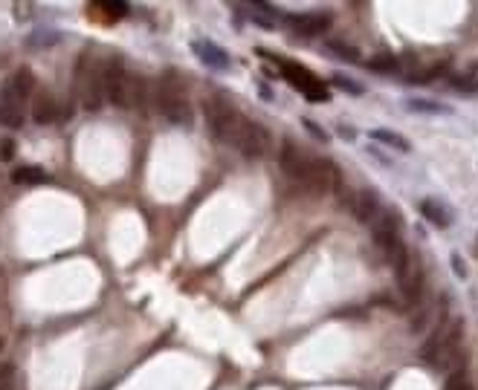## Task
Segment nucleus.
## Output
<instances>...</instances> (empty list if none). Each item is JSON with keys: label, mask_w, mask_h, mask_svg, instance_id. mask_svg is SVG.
Listing matches in <instances>:
<instances>
[{"label": "nucleus", "mask_w": 478, "mask_h": 390, "mask_svg": "<svg viewBox=\"0 0 478 390\" xmlns=\"http://www.w3.org/2000/svg\"><path fill=\"white\" fill-rule=\"evenodd\" d=\"M203 110H206L209 130L214 133V139H218V142L232 144V148H238L250 159L267 154L270 133L261 125H255V121L244 119L226 99H221V95H212V99H206Z\"/></svg>", "instance_id": "nucleus-1"}, {"label": "nucleus", "mask_w": 478, "mask_h": 390, "mask_svg": "<svg viewBox=\"0 0 478 390\" xmlns=\"http://www.w3.org/2000/svg\"><path fill=\"white\" fill-rule=\"evenodd\" d=\"M102 76H105V99H110V105L122 107V110L142 105V79L131 76L119 58L105 61Z\"/></svg>", "instance_id": "nucleus-2"}, {"label": "nucleus", "mask_w": 478, "mask_h": 390, "mask_svg": "<svg viewBox=\"0 0 478 390\" xmlns=\"http://www.w3.org/2000/svg\"><path fill=\"white\" fill-rule=\"evenodd\" d=\"M157 110L174 121V125H188L191 121V105H188V95L186 87L180 81L177 72H165L157 84Z\"/></svg>", "instance_id": "nucleus-3"}, {"label": "nucleus", "mask_w": 478, "mask_h": 390, "mask_svg": "<svg viewBox=\"0 0 478 390\" xmlns=\"http://www.w3.org/2000/svg\"><path fill=\"white\" fill-rule=\"evenodd\" d=\"M105 64H99L93 55H82L79 69H76V93L82 99L84 110H102L105 105Z\"/></svg>", "instance_id": "nucleus-4"}, {"label": "nucleus", "mask_w": 478, "mask_h": 390, "mask_svg": "<svg viewBox=\"0 0 478 390\" xmlns=\"http://www.w3.org/2000/svg\"><path fill=\"white\" fill-rule=\"evenodd\" d=\"M281 76L287 79V84L290 87H296L299 93H304L307 95V102H314V105H325V102H330V93H328V87L310 72L307 67H302V64H293V61H281Z\"/></svg>", "instance_id": "nucleus-5"}, {"label": "nucleus", "mask_w": 478, "mask_h": 390, "mask_svg": "<svg viewBox=\"0 0 478 390\" xmlns=\"http://www.w3.org/2000/svg\"><path fill=\"white\" fill-rule=\"evenodd\" d=\"M304 188L307 191H314V194H330V191H337V188H342V174H340V168L333 165L330 159H316L314 156V165H310V174H307V180H304Z\"/></svg>", "instance_id": "nucleus-6"}, {"label": "nucleus", "mask_w": 478, "mask_h": 390, "mask_svg": "<svg viewBox=\"0 0 478 390\" xmlns=\"http://www.w3.org/2000/svg\"><path fill=\"white\" fill-rule=\"evenodd\" d=\"M310 165H314V156L304 154L296 142L287 139V142L281 144V168H284V174L290 177V180H296L299 185H304V180H307V174H310Z\"/></svg>", "instance_id": "nucleus-7"}, {"label": "nucleus", "mask_w": 478, "mask_h": 390, "mask_svg": "<svg viewBox=\"0 0 478 390\" xmlns=\"http://www.w3.org/2000/svg\"><path fill=\"white\" fill-rule=\"evenodd\" d=\"M397 281H400V289L409 304H418L420 301V292H423V266L420 260L412 255L409 260H406V266L397 272Z\"/></svg>", "instance_id": "nucleus-8"}, {"label": "nucleus", "mask_w": 478, "mask_h": 390, "mask_svg": "<svg viewBox=\"0 0 478 390\" xmlns=\"http://www.w3.org/2000/svg\"><path fill=\"white\" fill-rule=\"evenodd\" d=\"M461 335H464V332H461V321H452L446 338L438 344V350H435V356H432V361H429V364H435L438 370H452V364H456V356H458Z\"/></svg>", "instance_id": "nucleus-9"}, {"label": "nucleus", "mask_w": 478, "mask_h": 390, "mask_svg": "<svg viewBox=\"0 0 478 390\" xmlns=\"http://www.w3.org/2000/svg\"><path fill=\"white\" fill-rule=\"evenodd\" d=\"M0 125L9 130H18L23 125V99L12 90V84H6L0 93Z\"/></svg>", "instance_id": "nucleus-10"}, {"label": "nucleus", "mask_w": 478, "mask_h": 390, "mask_svg": "<svg viewBox=\"0 0 478 390\" xmlns=\"http://www.w3.org/2000/svg\"><path fill=\"white\" fill-rule=\"evenodd\" d=\"M287 23L293 27L296 35H322L325 29H330L333 15H330V12H307V15L287 18Z\"/></svg>", "instance_id": "nucleus-11"}, {"label": "nucleus", "mask_w": 478, "mask_h": 390, "mask_svg": "<svg viewBox=\"0 0 478 390\" xmlns=\"http://www.w3.org/2000/svg\"><path fill=\"white\" fill-rule=\"evenodd\" d=\"M351 211H354V217L360 223H374L377 220V214L382 211V206H380V197H377V191L374 188H363V191H356V197L351 200Z\"/></svg>", "instance_id": "nucleus-12"}, {"label": "nucleus", "mask_w": 478, "mask_h": 390, "mask_svg": "<svg viewBox=\"0 0 478 390\" xmlns=\"http://www.w3.org/2000/svg\"><path fill=\"white\" fill-rule=\"evenodd\" d=\"M191 50H195V55L206 64V67H212V69H226L229 67V53L224 50V46H218L214 41H195L191 43Z\"/></svg>", "instance_id": "nucleus-13"}, {"label": "nucleus", "mask_w": 478, "mask_h": 390, "mask_svg": "<svg viewBox=\"0 0 478 390\" xmlns=\"http://www.w3.org/2000/svg\"><path fill=\"white\" fill-rule=\"evenodd\" d=\"M32 119L35 125H53L58 119V102L50 90H38L32 99Z\"/></svg>", "instance_id": "nucleus-14"}, {"label": "nucleus", "mask_w": 478, "mask_h": 390, "mask_svg": "<svg viewBox=\"0 0 478 390\" xmlns=\"http://www.w3.org/2000/svg\"><path fill=\"white\" fill-rule=\"evenodd\" d=\"M371 229H374V240L380 243V246L386 240H392V237H400V217H397V211H386V208H382L377 214V220L371 223Z\"/></svg>", "instance_id": "nucleus-15"}, {"label": "nucleus", "mask_w": 478, "mask_h": 390, "mask_svg": "<svg viewBox=\"0 0 478 390\" xmlns=\"http://www.w3.org/2000/svg\"><path fill=\"white\" fill-rule=\"evenodd\" d=\"M420 214H423L435 229H446V226L452 223V214H449V208H446L441 200H423V203H420Z\"/></svg>", "instance_id": "nucleus-16"}, {"label": "nucleus", "mask_w": 478, "mask_h": 390, "mask_svg": "<svg viewBox=\"0 0 478 390\" xmlns=\"http://www.w3.org/2000/svg\"><path fill=\"white\" fill-rule=\"evenodd\" d=\"M371 139H374V142H382V144H389V148H394V151H400V154H409V151H412L409 139H406L403 133H397V130L377 128V130H371Z\"/></svg>", "instance_id": "nucleus-17"}, {"label": "nucleus", "mask_w": 478, "mask_h": 390, "mask_svg": "<svg viewBox=\"0 0 478 390\" xmlns=\"http://www.w3.org/2000/svg\"><path fill=\"white\" fill-rule=\"evenodd\" d=\"M247 15H250L252 23H258V27H264V29H273L276 20H278V12H276L270 4H250V6H247Z\"/></svg>", "instance_id": "nucleus-18"}, {"label": "nucleus", "mask_w": 478, "mask_h": 390, "mask_svg": "<svg viewBox=\"0 0 478 390\" xmlns=\"http://www.w3.org/2000/svg\"><path fill=\"white\" fill-rule=\"evenodd\" d=\"M9 84H12V90L20 95V99H27V95H32V93H35V76H32V69H30V67L15 69V72H12V79H9Z\"/></svg>", "instance_id": "nucleus-19"}, {"label": "nucleus", "mask_w": 478, "mask_h": 390, "mask_svg": "<svg viewBox=\"0 0 478 390\" xmlns=\"http://www.w3.org/2000/svg\"><path fill=\"white\" fill-rule=\"evenodd\" d=\"M46 180V170L38 168V165H20L12 170V182L15 185H38Z\"/></svg>", "instance_id": "nucleus-20"}, {"label": "nucleus", "mask_w": 478, "mask_h": 390, "mask_svg": "<svg viewBox=\"0 0 478 390\" xmlns=\"http://www.w3.org/2000/svg\"><path fill=\"white\" fill-rule=\"evenodd\" d=\"M406 110H412V113H441V116L452 113V107H446L441 102H429V99H409L406 102Z\"/></svg>", "instance_id": "nucleus-21"}, {"label": "nucleus", "mask_w": 478, "mask_h": 390, "mask_svg": "<svg viewBox=\"0 0 478 390\" xmlns=\"http://www.w3.org/2000/svg\"><path fill=\"white\" fill-rule=\"evenodd\" d=\"M452 87L467 90V93H478V64H472L467 72H461L458 79H452Z\"/></svg>", "instance_id": "nucleus-22"}, {"label": "nucleus", "mask_w": 478, "mask_h": 390, "mask_svg": "<svg viewBox=\"0 0 478 390\" xmlns=\"http://www.w3.org/2000/svg\"><path fill=\"white\" fill-rule=\"evenodd\" d=\"M366 67H368V69H377V72H394V69H397V58H394L392 53H380V55L368 58Z\"/></svg>", "instance_id": "nucleus-23"}, {"label": "nucleus", "mask_w": 478, "mask_h": 390, "mask_svg": "<svg viewBox=\"0 0 478 390\" xmlns=\"http://www.w3.org/2000/svg\"><path fill=\"white\" fill-rule=\"evenodd\" d=\"M328 50H330V55H337V58H342V61H351V64H356V61H360V55H356V50H354V46H348V43L330 41V43H328Z\"/></svg>", "instance_id": "nucleus-24"}, {"label": "nucleus", "mask_w": 478, "mask_h": 390, "mask_svg": "<svg viewBox=\"0 0 478 390\" xmlns=\"http://www.w3.org/2000/svg\"><path fill=\"white\" fill-rule=\"evenodd\" d=\"M93 6H99L108 18H125L128 15V4H125V0H108V4H93Z\"/></svg>", "instance_id": "nucleus-25"}, {"label": "nucleus", "mask_w": 478, "mask_h": 390, "mask_svg": "<svg viewBox=\"0 0 478 390\" xmlns=\"http://www.w3.org/2000/svg\"><path fill=\"white\" fill-rule=\"evenodd\" d=\"M444 390H472V382H470V376H467L464 370H456V373L449 376V382H446Z\"/></svg>", "instance_id": "nucleus-26"}, {"label": "nucleus", "mask_w": 478, "mask_h": 390, "mask_svg": "<svg viewBox=\"0 0 478 390\" xmlns=\"http://www.w3.org/2000/svg\"><path fill=\"white\" fill-rule=\"evenodd\" d=\"M330 84H333V87H340V90H345V93H354V95H360V93H363V84H356V81H351V79H345V76H333V79H330Z\"/></svg>", "instance_id": "nucleus-27"}, {"label": "nucleus", "mask_w": 478, "mask_h": 390, "mask_svg": "<svg viewBox=\"0 0 478 390\" xmlns=\"http://www.w3.org/2000/svg\"><path fill=\"white\" fill-rule=\"evenodd\" d=\"M302 125H304V130H307L310 136H314V139H319L322 144L328 142V133H325V130H322V128L316 125V121H314V119H302Z\"/></svg>", "instance_id": "nucleus-28"}, {"label": "nucleus", "mask_w": 478, "mask_h": 390, "mask_svg": "<svg viewBox=\"0 0 478 390\" xmlns=\"http://www.w3.org/2000/svg\"><path fill=\"white\" fill-rule=\"evenodd\" d=\"M12 364H4L0 368V390H12V384H15V379H12Z\"/></svg>", "instance_id": "nucleus-29"}, {"label": "nucleus", "mask_w": 478, "mask_h": 390, "mask_svg": "<svg viewBox=\"0 0 478 390\" xmlns=\"http://www.w3.org/2000/svg\"><path fill=\"white\" fill-rule=\"evenodd\" d=\"M12 156H15V142H12V139H4V142H0V159L9 162Z\"/></svg>", "instance_id": "nucleus-30"}, {"label": "nucleus", "mask_w": 478, "mask_h": 390, "mask_svg": "<svg viewBox=\"0 0 478 390\" xmlns=\"http://www.w3.org/2000/svg\"><path fill=\"white\" fill-rule=\"evenodd\" d=\"M452 269H456L458 275H467V266L461 263V257H458V255H456V257H452Z\"/></svg>", "instance_id": "nucleus-31"}, {"label": "nucleus", "mask_w": 478, "mask_h": 390, "mask_svg": "<svg viewBox=\"0 0 478 390\" xmlns=\"http://www.w3.org/2000/svg\"><path fill=\"white\" fill-rule=\"evenodd\" d=\"M261 95H264V102H273L276 95H273V90L267 87V84H261Z\"/></svg>", "instance_id": "nucleus-32"}, {"label": "nucleus", "mask_w": 478, "mask_h": 390, "mask_svg": "<svg viewBox=\"0 0 478 390\" xmlns=\"http://www.w3.org/2000/svg\"><path fill=\"white\" fill-rule=\"evenodd\" d=\"M0 350H4V338H0Z\"/></svg>", "instance_id": "nucleus-33"}]
</instances>
